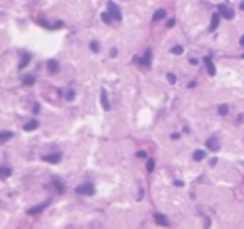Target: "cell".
Wrapping results in <instances>:
<instances>
[{
	"instance_id": "cell-5",
	"label": "cell",
	"mask_w": 244,
	"mask_h": 229,
	"mask_svg": "<svg viewBox=\"0 0 244 229\" xmlns=\"http://www.w3.org/2000/svg\"><path fill=\"white\" fill-rule=\"evenodd\" d=\"M204 64H206V69H207V74L209 75H216V65L212 64V59L211 57H204Z\"/></svg>"
},
{
	"instance_id": "cell-11",
	"label": "cell",
	"mask_w": 244,
	"mask_h": 229,
	"mask_svg": "<svg viewBox=\"0 0 244 229\" xmlns=\"http://www.w3.org/2000/svg\"><path fill=\"white\" fill-rule=\"evenodd\" d=\"M154 221H155V224H159V226H169L167 217L162 216V214H155V216H154Z\"/></svg>"
},
{
	"instance_id": "cell-9",
	"label": "cell",
	"mask_w": 244,
	"mask_h": 229,
	"mask_svg": "<svg viewBox=\"0 0 244 229\" xmlns=\"http://www.w3.org/2000/svg\"><path fill=\"white\" fill-rule=\"evenodd\" d=\"M12 176V169L8 165H2L0 167V179H8Z\"/></svg>"
},
{
	"instance_id": "cell-1",
	"label": "cell",
	"mask_w": 244,
	"mask_h": 229,
	"mask_svg": "<svg viewBox=\"0 0 244 229\" xmlns=\"http://www.w3.org/2000/svg\"><path fill=\"white\" fill-rule=\"evenodd\" d=\"M75 191H77V194H82V196H92L95 189H94V184H92V182H85V184L77 186Z\"/></svg>"
},
{
	"instance_id": "cell-20",
	"label": "cell",
	"mask_w": 244,
	"mask_h": 229,
	"mask_svg": "<svg viewBox=\"0 0 244 229\" xmlns=\"http://www.w3.org/2000/svg\"><path fill=\"white\" fill-rule=\"evenodd\" d=\"M227 110H229V105H227V104H221V105L217 107L219 115H226V114H227Z\"/></svg>"
},
{
	"instance_id": "cell-8",
	"label": "cell",
	"mask_w": 244,
	"mask_h": 229,
	"mask_svg": "<svg viewBox=\"0 0 244 229\" xmlns=\"http://www.w3.org/2000/svg\"><path fill=\"white\" fill-rule=\"evenodd\" d=\"M206 145H207V149L209 150H219V142H217V139L216 137H209L207 139V142H206Z\"/></svg>"
},
{
	"instance_id": "cell-17",
	"label": "cell",
	"mask_w": 244,
	"mask_h": 229,
	"mask_svg": "<svg viewBox=\"0 0 244 229\" xmlns=\"http://www.w3.org/2000/svg\"><path fill=\"white\" fill-rule=\"evenodd\" d=\"M164 17H165V10H164V8H159V10L154 12V17L152 18L157 22V20H160V18H164Z\"/></svg>"
},
{
	"instance_id": "cell-21",
	"label": "cell",
	"mask_w": 244,
	"mask_h": 229,
	"mask_svg": "<svg viewBox=\"0 0 244 229\" xmlns=\"http://www.w3.org/2000/svg\"><path fill=\"white\" fill-rule=\"evenodd\" d=\"M170 52H172V53H174V55H180V53H182V52H184V48H182V47H180V45H174L172 48H170Z\"/></svg>"
},
{
	"instance_id": "cell-28",
	"label": "cell",
	"mask_w": 244,
	"mask_h": 229,
	"mask_svg": "<svg viewBox=\"0 0 244 229\" xmlns=\"http://www.w3.org/2000/svg\"><path fill=\"white\" fill-rule=\"evenodd\" d=\"M174 23H175V20H174V18H170V20L167 22V27H172V25H174Z\"/></svg>"
},
{
	"instance_id": "cell-27",
	"label": "cell",
	"mask_w": 244,
	"mask_h": 229,
	"mask_svg": "<svg viewBox=\"0 0 244 229\" xmlns=\"http://www.w3.org/2000/svg\"><path fill=\"white\" fill-rule=\"evenodd\" d=\"M33 112H35V114H38V112H40V104H35V105H33Z\"/></svg>"
},
{
	"instance_id": "cell-26",
	"label": "cell",
	"mask_w": 244,
	"mask_h": 229,
	"mask_svg": "<svg viewBox=\"0 0 244 229\" xmlns=\"http://www.w3.org/2000/svg\"><path fill=\"white\" fill-rule=\"evenodd\" d=\"M90 48H92L94 52H99V43H97L95 40H94V42H90Z\"/></svg>"
},
{
	"instance_id": "cell-4",
	"label": "cell",
	"mask_w": 244,
	"mask_h": 229,
	"mask_svg": "<svg viewBox=\"0 0 244 229\" xmlns=\"http://www.w3.org/2000/svg\"><path fill=\"white\" fill-rule=\"evenodd\" d=\"M48 204H50V201H45V202H40V204H37V206H33V207H30L27 211V214H30V216H35V214H38V212H42L43 209H45Z\"/></svg>"
},
{
	"instance_id": "cell-2",
	"label": "cell",
	"mask_w": 244,
	"mask_h": 229,
	"mask_svg": "<svg viewBox=\"0 0 244 229\" xmlns=\"http://www.w3.org/2000/svg\"><path fill=\"white\" fill-rule=\"evenodd\" d=\"M107 8H109V15L114 18V20H122V13H120V8L117 7V3H114V2H109L107 3Z\"/></svg>"
},
{
	"instance_id": "cell-16",
	"label": "cell",
	"mask_w": 244,
	"mask_h": 229,
	"mask_svg": "<svg viewBox=\"0 0 244 229\" xmlns=\"http://www.w3.org/2000/svg\"><path fill=\"white\" fill-rule=\"evenodd\" d=\"M139 62V64H144V65H149L150 64V50L145 52V55H144V59H135Z\"/></svg>"
},
{
	"instance_id": "cell-15",
	"label": "cell",
	"mask_w": 244,
	"mask_h": 229,
	"mask_svg": "<svg viewBox=\"0 0 244 229\" xmlns=\"http://www.w3.org/2000/svg\"><path fill=\"white\" fill-rule=\"evenodd\" d=\"M12 137H13V132H10V130H3V132H0V142L10 140Z\"/></svg>"
},
{
	"instance_id": "cell-29",
	"label": "cell",
	"mask_w": 244,
	"mask_h": 229,
	"mask_svg": "<svg viewBox=\"0 0 244 229\" xmlns=\"http://www.w3.org/2000/svg\"><path fill=\"white\" fill-rule=\"evenodd\" d=\"M137 155H139V157H145V152H142V150H140V152H137Z\"/></svg>"
},
{
	"instance_id": "cell-7",
	"label": "cell",
	"mask_w": 244,
	"mask_h": 229,
	"mask_svg": "<svg viewBox=\"0 0 244 229\" xmlns=\"http://www.w3.org/2000/svg\"><path fill=\"white\" fill-rule=\"evenodd\" d=\"M100 104H102V107H104V110L110 109V104H109V99H107V90L105 89L100 90Z\"/></svg>"
},
{
	"instance_id": "cell-24",
	"label": "cell",
	"mask_w": 244,
	"mask_h": 229,
	"mask_svg": "<svg viewBox=\"0 0 244 229\" xmlns=\"http://www.w3.org/2000/svg\"><path fill=\"white\" fill-rule=\"evenodd\" d=\"M74 95H75V92L72 90V89L65 92V99H67V100H72V99H74Z\"/></svg>"
},
{
	"instance_id": "cell-14",
	"label": "cell",
	"mask_w": 244,
	"mask_h": 229,
	"mask_svg": "<svg viewBox=\"0 0 244 229\" xmlns=\"http://www.w3.org/2000/svg\"><path fill=\"white\" fill-rule=\"evenodd\" d=\"M47 69H48V72L55 74V72H58V64H57L55 60H48L47 62Z\"/></svg>"
},
{
	"instance_id": "cell-18",
	"label": "cell",
	"mask_w": 244,
	"mask_h": 229,
	"mask_svg": "<svg viewBox=\"0 0 244 229\" xmlns=\"http://www.w3.org/2000/svg\"><path fill=\"white\" fill-rule=\"evenodd\" d=\"M22 82L25 85H33V82H35V75H23Z\"/></svg>"
},
{
	"instance_id": "cell-13",
	"label": "cell",
	"mask_w": 244,
	"mask_h": 229,
	"mask_svg": "<svg viewBox=\"0 0 244 229\" xmlns=\"http://www.w3.org/2000/svg\"><path fill=\"white\" fill-rule=\"evenodd\" d=\"M204 157H206V150H202V149L194 150V154H192V159L194 160H202Z\"/></svg>"
},
{
	"instance_id": "cell-6",
	"label": "cell",
	"mask_w": 244,
	"mask_h": 229,
	"mask_svg": "<svg viewBox=\"0 0 244 229\" xmlns=\"http://www.w3.org/2000/svg\"><path fill=\"white\" fill-rule=\"evenodd\" d=\"M60 157H62L60 154H45V155H42V160L50 162V164H57V162H60Z\"/></svg>"
},
{
	"instance_id": "cell-12",
	"label": "cell",
	"mask_w": 244,
	"mask_h": 229,
	"mask_svg": "<svg viewBox=\"0 0 244 229\" xmlns=\"http://www.w3.org/2000/svg\"><path fill=\"white\" fill-rule=\"evenodd\" d=\"M37 127H38V122H37L35 119H33V120H28V122H27L25 125H23V130H27V132H30V130H35Z\"/></svg>"
},
{
	"instance_id": "cell-19",
	"label": "cell",
	"mask_w": 244,
	"mask_h": 229,
	"mask_svg": "<svg viewBox=\"0 0 244 229\" xmlns=\"http://www.w3.org/2000/svg\"><path fill=\"white\" fill-rule=\"evenodd\" d=\"M28 62H30V55L28 53H25V55H22V62H20V69H25V67L28 65Z\"/></svg>"
},
{
	"instance_id": "cell-22",
	"label": "cell",
	"mask_w": 244,
	"mask_h": 229,
	"mask_svg": "<svg viewBox=\"0 0 244 229\" xmlns=\"http://www.w3.org/2000/svg\"><path fill=\"white\" fill-rule=\"evenodd\" d=\"M145 167H147V170H149V172H152V170H154V167H155V162H154L152 159H149V160H147V165H145Z\"/></svg>"
},
{
	"instance_id": "cell-23",
	"label": "cell",
	"mask_w": 244,
	"mask_h": 229,
	"mask_svg": "<svg viewBox=\"0 0 244 229\" xmlns=\"http://www.w3.org/2000/svg\"><path fill=\"white\" fill-rule=\"evenodd\" d=\"M167 80H169V84H175V80H177V77H175L172 72H169L167 74Z\"/></svg>"
},
{
	"instance_id": "cell-30",
	"label": "cell",
	"mask_w": 244,
	"mask_h": 229,
	"mask_svg": "<svg viewBox=\"0 0 244 229\" xmlns=\"http://www.w3.org/2000/svg\"><path fill=\"white\" fill-rule=\"evenodd\" d=\"M239 8H241V10L244 12V2H241V3H239Z\"/></svg>"
},
{
	"instance_id": "cell-10",
	"label": "cell",
	"mask_w": 244,
	"mask_h": 229,
	"mask_svg": "<svg viewBox=\"0 0 244 229\" xmlns=\"http://www.w3.org/2000/svg\"><path fill=\"white\" fill-rule=\"evenodd\" d=\"M219 20H221V15H219V13H214L212 18H211V25H209V30H211V32L216 30L217 25H219Z\"/></svg>"
},
{
	"instance_id": "cell-25",
	"label": "cell",
	"mask_w": 244,
	"mask_h": 229,
	"mask_svg": "<svg viewBox=\"0 0 244 229\" xmlns=\"http://www.w3.org/2000/svg\"><path fill=\"white\" fill-rule=\"evenodd\" d=\"M102 20H104L105 23H110V22H112V18H110V15H109V13L105 12V13H102Z\"/></svg>"
},
{
	"instance_id": "cell-3",
	"label": "cell",
	"mask_w": 244,
	"mask_h": 229,
	"mask_svg": "<svg viewBox=\"0 0 244 229\" xmlns=\"http://www.w3.org/2000/svg\"><path fill=\"white\" fill-rule=\"evenodd\" d=\"M217 10H219V15L224 17V18H227V20H231V18L234 17V12L227 5H224V3H221V5L217 7Z\"/></svg>"
},
{
	"instance_id": "cell-31",
	"label": "cell",
	"mask_w": 244,
	"mask_h": 229,
	"mask_svg": "<svg viewBox=\"0 0 244 229\" xmlns=\"http://www.w3.org/2000/svg\"><path fill=\"white\" fill-rule=\"evenodd\" d=\"M239 43H241V45H242V47H244V35H242V37H241V40H239Z\"/></svg>"
}]
</instances>
